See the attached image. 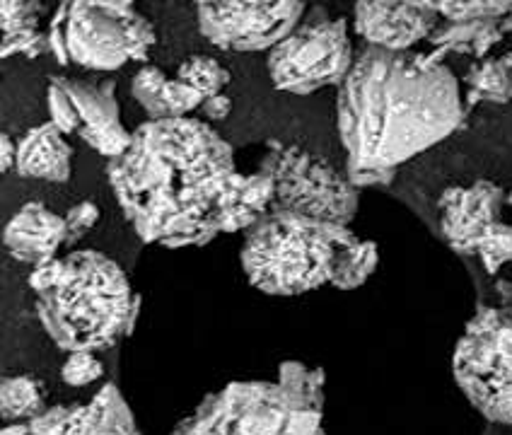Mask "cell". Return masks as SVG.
I'll use <instances>...</instances> for the list:
<instances>
[{"mask_svg": "<svg viewBox=\"0 0 512 435\" xmlns=\"http://www.w3.org/2000/svg\"><path fill=\"white\" fill-rule=\"evenodd\" d=\"M27 426L29 435H143L116 385H104L83 404L46 406Z\"/></svg>", "mask_w": 512, "mask_h": 435, "instance_id": "obj_12", "label": "cell"}, {"mask_svg": "<svg viewBox=\"0 0 512 435\" xmlns=\"http://www.w3.org/2000/svg\"><path fill=\"white\" fill-rule=\"evenodd\" d=\"M124 22V32H126V49H128V58L138 63H148L150 51L155 49L157 44V34L153 25L141 13L131 10L121 17Z\"/></svg>", "mask_w": 512, "mask_h": 435, "instance_id": "obj_25", "label": "cell"}, {"mask_svg": "<svg viewBox=\"0 0 512 435\" xmlns=\"http://www.w3.org/2000/svg\"><path fill=\"white\" fill-rule=\"evenodd\" d=\"M505 189L491 179H476L474 184H455L440 196V228L447 245L457 254H476L481 237L491 223L500 220L505 206Z\"/></svg>", "mask_w": 512, "mask_h": 435, "instance_id": "obj_13", "label": "cell"}, {"mask_svg": "<svg viewBox=\"0 0 512 435\" xmlns=\"http://www.w3.org/2000/svg\"><path fill=\"white\" fill-rule=\"evenodd\" d=\"M199 109L208 121H223V119H228L232 112V100L225 95V92H220V95L206 97V100L201 102Z\"/></svg>", "mask_w": 512, "mask_h": 435, "instance_id": "obj_31", "label": "cell"}, {"mask_svg": "<svg viewBox=\"0 0 512 435\" xmlns=\"http://www.w3.org/2000/svg\"><path fill=\"white\" fill-rule=\"evenodd\" d=\"M95 5H100V8H107L112 10L116 15H126L131 13V10H136L133 5H136V0H92Z\"/></svg>", "mask_w": 512, "mask_h": 435, "instance_id": "obj_33", "label": "cell"}, {"mask_svg": "<svg viewBox=\"0 0 512 435\" xmlns=\"http://www.w3.org/2000/svg\"><path fill=\"white\" fill-rule=\"evenodd\" d=\"M503 37L498 20H440L428 42L440 56L462 54L481 61Z\"/></svg>", "mask_w": 512, "mask_h": 435, "instance_id": "obj_18", "label": "cell"}, {"mask_svg": "<svg viewBox=\"0 0 512 435\" xmlns=\"http://www.w3.org/2000/svg\"><path fill=\"white\" fill-rule=\"evenodd\" d=\"M61 377L68 387H87L102 380L104 365L97 358V353H68V358L61 365Z\"/></svg>", "mask_w": 512, "mask_h": 435, "instance_id": "obj_28", "label": "cell"}, {"mask_svg": "<svg viewBox=\"0 0 512 435\" xmlns=\"http://www.w3.org/2000/svg\"><path fill=\"white\" fill-rule=\"evenodd\" d=\"M481 264L491 276H496L505 264L512 261V225L505 220L491 223L481 237L479 247H476Z\"/></svg>", "mask_w": 512, "mask_h": 435, "instance_id": "obj_24", "label": "cell"}, {"mask_svg": "<svg viewBox=\"0 0 512 435\" xmlns=\"http://www.w3.org/2000/svg\"><path fill=\"white\" fill-rule=\"evenodd\" d=\"M307 13L305 0H218L196 8L199 32L223 51H269Z\"/></svg>", "mask_w": 512, "mask_h": 435, "instance_id": "obj_11", "label": "cell"}, {"mask_svg": "<svg viewBox=\"0 0 512 435\" xmlns=\"http://www.w3.org/2000/svg\"><path fill=\"white\" fill-rule=\"evenodd\" d=\"M467 83V97H464V109L476 107V104H508L512 102V51L496 58H481L471 66L464 78Z\"/></svg>", "mask_w": 512, "mask_h": 435, "instance_id": "obj_19", "label": "cell"}, {"mask_svg": "<svg viewBox=\"0 0 512 435\" xmlns=\"http://www.w3.org/2000/svg\"><path fill=\"white\" fill-rule=\"evenodd\" d=\"M37 295V317L66 353H102L131 336L141 298L126 271L95 249L58 259L54 281Z\"/></svg>", "mask_w": 512, "mask_h": 435, "instance_id": "obj_3", "label": "cell"}, {"mask_svg": "<svg viewBox=\"0 0 512 435\" xmlns=\"http://www.w3.org/2000/svg\"><path fill=\"white\" fill-rule=\"evenodd\" d=\"M46 409V387L32 375H10L0 380V419L29 423Z\"/></svg>", "mask_w": 512, "mask_h": 435, "instance_id": "obj_21", "label": "cell"}, {"mask_svg": "<svg viewBox=\"0 0 512 435\" xmlns=\"http://www.w3.org/2000/svg\"><path fill=\"white\" fill-rule=\"evenodd\" d=\"M237 172L232 145L208 121L160 119L131 131L107 165L116 203L145 245L167 249L213 242V211Z\"/></svg>", "mask_w": 512, "mask_h": 435, "instance_id": "obj_1", "label": "cell"}, {"mask_svg": "<svg viewBox=\"0 0 512 435\" xmlns=\"http://www.w3.org/2000/svg\"><path fill=\"white\" fill-rule=\"evenodd\" d=\"M100 220V208L92 201H80L75 203L71 211L63 216V223H66V237L68 242L80 240L85 232H90Z\"/></svg>", "mask_w": 512, "mask_h": 435, "instance_id": "obj_29", "label": "cell"}, {"mask_svg": "<svg viewBox=\"0 0 512 435\" xmlns=\"http://www.w3.org/2000/svg\"><path fill=\"white\" fill-rule=\"evenodd\" d=\"M196 3V8H203V5H213V3H218V0H194Z\"/></svg>", "mask_w": 512, "mask_h": 435, "instance_id": "obj_36", "label": "cell"}, {"mask_svg": "<svg viewBox=\"0 0 512 435\" xmlns=\"http://www.w3.org/2000/svg\"><path fill=\"white\" fill-rule=\"evenodd\" d=\"M49 116L63 136L75 133L102 158H119L131 143V131L121 124V109L112 80L90 83L80 78H51Z\"/></svg>", "mask_w": 512, "mask_h": 435, "instance_id": "obj_9", "label": "cell"}, {"mask_svg": "<svg viewBox=\"0 0 512 435\" xmlns=\"http://www.w3.org/2000/svg\"><path fill=\"white\" fill-rule=\"evenodd\" d=\"M3 245L20 264L39 266L68 245L66 223L42 201H29L3 228Z\"/></svg>", "mask_w": 512, "mask_h": 435, "instance_id": "obj_15", "label": "cell"}, {"mask_svg": "<svg viewBox=\"0 0 512 435\" xmlns=\"http://www.w3.org/2000/svg\"><path fill=\"white\" fill-rule=\"evenodd\" d=\"M452 373L484 419L512 426V303L476 310L457 341Z\"/></svg>", "mask_w": 512, "mask_h": 435, "instance_id": "obj_6", "label": "cell"}, {"mask_svg": "<svg viewBox=\"0 0 512 435\" xmlns=\"http://www.w3.org/2000/svg\"><path fill=\"white\" fill-rule=\"evenodd\" d=\"M440 20H498L512 8V0H413Z\"/></svg>", "mask_w": 512, "mask_h": 435, "instance_id": "obj_22", "label": "cell"}, {"mask_svg": "<svg viewBox=\"0 0 512 435\" xmlns=\"http://www.w3.org/2000/svg\"><path fill=\"white\" fill-rule=\"evenodd\" d=\"M462 85L440 54L368 46L353 56L336 95L348 165L397 170L462 126Z\"/></svg>", "mask_w": 512, "mask_h": 435, "instance_id": "obj_2", "label": "cell"}, {"mask_svg": "<svg viewBox=\"0 0 512 435\" xmlns=\"http://www.w3.org/2000/svg\"><path fill=\"white\" fill-rule=\"evenodd\" d=\"M172 435H327L324 373L285 361L273 382H230L208 394Z\"/></svg>", "mask_w": 512, "mask_h": 435, "instance_id": "obj_4", "label": "cell"}, {"mask_svg": "<svg viewBox=\"0 0 512 435\" xmlns=\"http://www.w3.org/2000/svg\"><path fill=\"white\" fill-rule=\"evenodd\" d=\"M42 13V0H0V34L37 29Z\"/></svg>", "mask_w": 512, "mask_h": 435, "instance_id": "obj_27", "label": "cell"}, {"mask_svg": "<svg viewBox=\"0 0 512 435\" xmlns=\"http://www.w3.org/2000/svg\"><path fill=\"white\" fill-rule=\"evenodd\" d=\"M351 235V225L269 211L244 230L242 271L266 295H305L331 281L336 252Z\"/></svg>", "mask_w": 512, "mask_h": 435, "instance_id": "obj_5", "label": "cell"}, {"mask_svg": "<svg viewBox=\"0 0 512 435\" xmlns=\"http://www.w3.org/2000/svg\"><path fill=\"white\" fill-rule=\"evenodd\" d=\"M498 25H500V32H503V34L512 32V8L503 17H498Z\"/></svg>", "mask_w": 512, "mask_h": 435, "instance_id": "obj_35", "label": "cell"}, {"mask_svg": "<svg viewBox=\"0 0 512 435\" xmlns=\"http://www.w3.org/2000/svg\"><path fill=\"white\" fill-rule=\"evenodd\" d=\"M353 56L346 20L312 8L288 37L269 49L266 63L276 90L312 95L324 87H339L351 71Z\"/></svg>", "mask_w": 512, "mask_h": 435, "instance_id": "obj_8", "label": "cell"}, {"mask_svg": "<svg viewBox=\"0 0 512 435\" xmlns=\"http://www.w3.org/2000/svg\"><path fill=\"white\" fill-rule=\"evenodd\" d=\"M15 172L27 179L66 184L73 172V145L51 121L34 126L17 141Z\"/></svg>", "mask_w": 512, "mask_h": 435, "instance_id": "obj_16", "label": "cell"}, {"mask_svg": "<svg viewBox=\"0 0 512 435\" xmlns=\"http://www.w3.org/2000/svg\"><path fill=\"white\" fill-rule=\"evenodd\" d=\"M121 17L92 0H63L46 32L49 51L61 66L75 63L90 71H119L131 61Z\"/></svg>", "mask_w": 512, "mask_h": 435, "instance_id": "obj_10", "label": "cell"}, {"mask_svg": "<svg viewBox=\"0 0 512 435\" xmlns=\"http://www.w3.org/2000/svg\"><path fill=\"white\" fill-rule=\"evenodd\" d=\"M49 51V37L37 29H15V32L0 34V58L27 56L37 58Z\"/></svg>", "mask_w": 512, "mask_h": 435, "instance_id": "obj_26", "label": "cell"}, {"mask_svg": "<svg viewBox=\"0 0 512 435\" xmlns=\"http://www.w3.org/2000/svg\"><path fill=\"white\" fill-rule=\"evenodd\" d=\"M377 261H380V249L372 240H363L353 232L346 242L339 247L331 269L329 286L339 290H356L368 283V278L375 274Z\"/></svg>", "mask_w": 512, "mask_h": 435, "instance_id": "obj_20", "label": "cell"}, {"mask_svg": "<svg viewBox=\"0 0 512 435\" xmlns=\"http://www.w3.org/2000/svg\"><path fill=\"white\" fill-rule=\"evenodd\" d=\"M440 17L413 0H356L353 25L368 46L389 51H409L428 42Z\"/></svg>", "mask_w": 512, "mask_h": 435, "instance_id": "obj_14", "label": "cell"}, {"mask_svg": "<svg viewBox=\"0 0 512 435\" xmlns=\"http://www.w3.org/2000/svg\"><path fill=\"white\" fill-rule=\"evenodd\" d=\"M177 78L182 83L191 85L196 92L206 100V97L220 95L225 92V87L230 85V71L225 66H220L218 61L211 56H191L179 66Z\"/></svg>", "mask_w": 512, "mask_h": 435, "instance_id": "obj_23", "label": "cell"}, {"mask_svg": "<svg viewBox=\"0 0 512 435\" xmlns=\"http://www.w3.org/2000/svg\"><path fill=\"white\" fill-rule=\"evenodd\" d=\"M133 100L141 104L150 121L182 119L201 107L203 97L179 78H167L157 66L143 63L131 80Z\"/></svg>", "mask_w": 512, "mask_h": 435, "instance_id": "obj_17", "label": "cell"}, {"mask_svg": "<svg viewBox=\"0 0 512 435\" xmlns=\"http://www.w3.org/2000/svg\"><path fill=\"white\" fill-rule=\"evenodd\" d=\"M256 167L273 179L271 211L351 225L360 206V191L346 172L300 145L271 141L256 160Z\"/></svg>", "mask_w": 512, "mask_h": 435, "instance_id": "obj_7", "label": "cell"}, {"mask_svg": "<svg viewBox=\"0 0 512 435\" xmlns=\"http://www.w3.org/2000/svg\"><path fill=\"white\" fill-rule=\"evenodd\" d=\"M397 170H365V167H353L348 165V182L353 184L358 191L365 187H387L389 182L394 179Z\"/></svg>", "mask_w": 512, "mask_h": 435, "instance_id": "obj_30", "label": "cell"}, {"mask_svg": "<svg viewBox=\"0 0 512 435\" xmlns=\"http://www.w3.org/2000/svg\"><path fill=\"white\" fill-rule=\"evenodd\" d=\"M0 435H29V426L27 423H8Z\"/></svg>", "mask_w": 512, "mask_h": 435, "instance_id": "obj_34", "label": "cell"}, {"mask_svg": "<svg viewBox=\"0 0 512 435\" xmlns=\"http://www.w3.org/2000/svg\"><path fill=\"white\" fill-rule=\"evenodd\" d=\"M15 153H17V141H13L8 133L0 131V174L15 170Z\"/></svg>", "mask_w": 512, "mask_h": 435, "instance_id": "obj_32", "label": "cell"}]
</instances>
